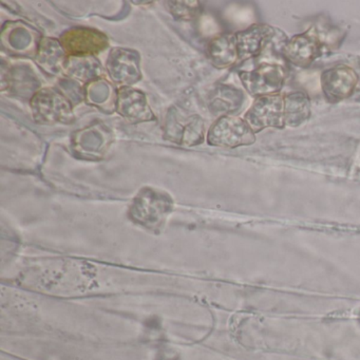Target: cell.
Returning a JSON list of instances; mask_svg holds the SVG:
<instances>
[{"mask_svg": "<svg viewBox=\"0 0 360 360\" xmlns=\"http://www.w3.org/2000/svg\"><path fill=\"white\" fill-rule=\"evenodd\" d=\"M285 101V125L299 127L311 117V101L304 92L295 91L284 94Z\"/></svg>", "mask_w": 360, "mask_h": 360, "instance_id": "obj_16", "label": "cell"}, {"mask_svg": "<svg viewBox=\"0 0 360 360\" xmlns=\"http://www.w3.org/2000/svg\"><path fill=\"white\" fill-rule=\"evenodd\" d=\"M165 138L186 146L200 144L204 140L203 121L199 115L172 108L166 119Z\"/></svg>", "mask_w": 360, "mask_h": 360, "instance_id": "obj_7", "label": "cell"}, {"mask_svg": "<svg viewBox=\"0 0 360 360\" xmlns=\"http://www.w3.org/2000/svg\"><path fill=\"white\" fill-rule=\"evenodd\" d=\"M170 13L176 20H191L199 15L201 6L198 1H169Z\"/></svg>", "mask_w": 360, "mask_h": 360, "instance_id": "obj_19", "label": "cell"}, {"mask_svg": "<svg viewBox=\"0 0 360 360\" xmlns=\"http://www.w3.org/2000/svg\"><path fill=\"white\" fill-rule=\"evenodd\" d=\"M115 108L130 123H143L155 119L144 92L132 87H121L117 90Z\"/></svg>", "mask_w": 360, "mask_h": 360, "instance_id": "obj_11", "label": "cell"}, {"mask_svg": "<svg viewBox=\"0 0 360 360\" xmlns=\"http://www.w3.org/2000/svg\"><path fill=\"white\" fill-rule=\"evenodd\" d=\"M208 144L224 148L250 146L256 142V134L245 120L235 115L219 117L207 134Z\"/></svg>", "mask_w": 360, "mask_h": 360, "instance_id": "obj_3", "label": "cell"}, {"mask_svg": "<svg viewBox=\"0 0 360 360\" xmlns=\"http://www.w3.org/2000/svg\"><path fill=\"white\" fill-rule=\"evenodd\" d=\"M358 82L359 77L356 71L345 65H338L326 69L320 77L322 92L326 100L332 104H336L353 96Z\"/></svg>", "mask_w": 360, "mask_h": 360, "instance_id": "obj_9", "label": "cell"}, {"mask_svg": "<svg viewBox=\"0 0 360 360\" xmlns=\"http://www.w3.org/2000/svg\"><path fill=\"white\" fill-rule=\"evenodd\" d=\"M208 101L212 113L221 117L237 112L243 104L244 94L233 86L220 85L210 94Z\"/></svg>", "mask_w": 360, "mask_h": 360, "instance_id": "obj_13", "label": "cell"}, {"mask_svg": "<svg viewBox=\"0 0 360 360\" xmlns=\"http://www.w3.org/2000/svg\"><path fill=\"white\" fill-rule=\"evenodd\" d=\"M110 90L111 86L106 81L96 79L86 89L85 98L92 105L103 106L105 103L108 102L109 98H112Z\"/></svg>", "mask_w": 360, "mask_h": 360, "instance_id": "obj_18", "label": "cell"}, {"mask_svg": "<svg viewBox=\"0 0 360 360\" xmlns=\"http://www.w3.org/2000/svg\"><path fill=\"white\" fill-rule=\"evenodd\" d=\"M285 69L279 64L263 63L252 71L239 73L242 85L255 98L279 94L285 83Z\"/></svg>", "mask_w": 360, "mask_h": 360, "instance_id": "obj_5", "label": "cell"}, {"mask_svg": "<svg viewBox=\"0 0 360 360\" xmlns=\"http://www.w3.org/2000/svg\"><path fill=\"white\" fill-rule=\"evenodd\" d=\"M323 51V43L315 27L294 35L288 39L282 47V54L284 58L290 64L301 68L311 66Z\"/></svg>", "mask_w": 360, "mask_h": 360, "instance_id": "obj_8", "label": "cell"}, {"mask_svg": "<svg viewBox=\"0 0 360 360\" xmlns=\"http://www.w3.org/2000/svg\"><path fill=\"white\" fill-rule=\"evenodd\" d=\"M68 56L60 41L54 39H41L37 53V62L44 70L58 75L66 67Z\"/></svg>", "mask_w": 360, "mask_h": 360, "instance_id": "obj_14", "label": "cell"}, {"mask_svg": "<svg viewBox=\"0 0 360 360\" xmlns=\"http://www.w3.org/2000/svg\"><path fill=\"white\" fill-rule=\"evenodd\" d=\"M107 70L112 82L122 87H131L142 79L140 54L128 48H115L107 60Z\"/></svg>", "mask_w": 360, "mask_h": 360, "instance_id": "obj_10", "label": "cell"}, {"mask_svg": "<svg viewBox=\"0 0 360 360\" xmlns=\"http://www.w3.org/2000/svg\"><path fill=\"white\" fill-rule=\"evenodd\" d=\"M275 34L276 30L273 27L263 24H254L245 30L236 33L239 60L244 62L260 56Z\"/></svg>", "mask_w": 360, "mask_h": 360, "instance_id": "obj_12", "label": "cell"}, {"mask_svg": "<svg viewBox=\"0 0 360 360\" xmlns=\"http://www.w3.org/2000/svg\"><path fill=\"white\" fill-rule=\"evenodd\" d=\"M244 120L255 134H259L266 128L283 129L286 127L284 94L255 98L252 106L246 111Z\"/></svg>", "mask_w": 360, "mask_h": 360, "instance_id": "obj_4", "label": "cell"}, {"mask_svg": "<svg viewBox=\"0 0 360 360\" xmlns=\"http://www.w3.org/2000/svg\"><path fill=\"white\" fill-rule=\"evenodd\" d=\"M65 71L69 77L81 82L96 81L102 73L100 63L94 56L68 58Z\"/></svg>", "mask_w": 360, "mask_h": 360, "instance_id": "obj_17", "label": "cell"}, {"mask_svg": "<svg viewBox=\"0 0 360 360\" xmlns=\"http://www.w3.org/2000/svg\"><path fill=\"white\" fill-rule=\"evenodd\" d=\"M33 119L41 125L69 124L73 120L70 100L56 89L39 90L31 98Z\"/></svg>", "mask_w": 360, "mask_h": 360, "instance_id": "obj_2", "label": "cell"}, {"mask_svg": "<svg viewBox=\"0 0 360 360\" xmlns=\"http://www.w3.org/2000/svg\"><path fill=\"white\" fill-rule=\"evenodd\" d=\"M174 208L168 193L145 187L136 195L129 208V217L134 223L149 229L160 231Z\"/></svg>", "mask_w": 360, "mask_h": 360, "instance_id": "obj_1", "label": "cell"}, {"mask_svg": "<svg viewBox=\"0 0 360 360\" xmlns=\"http://www.w3.org/2000/svg\"><path fill=\"white\" fill-rule=\"evenodd\" d=\"M207 53L214 67L229 68L239 60L235 34L214 37L207 46Z\"/></svg>", "mask_w": 360, "mask_h": 360, "instance_id": "obj_15", "label": "cell"}, {"mask_svg": "<svg viewBox=\"0 0 360 360\" xmlns=\"http://www.w3.org/2000/svg\"><path fill=\"white\" fill-rule=\"evenodd\" d=\"M68 58L96 56L109 47V39L96 29L77 27L63 33L60 39Z\"/></svg>", "mask_w": 360, "mask_h": 360, "instance_id": "obj_6", "label": "cell"}]
</instances>
